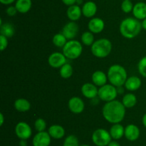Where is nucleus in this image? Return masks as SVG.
<instances>
[{
    "label": "nucleus",
    "instance_id": "nucleus-1",
    "mask_svg": "<svg viewBox=\"0 0 146 146\" xmlns=\"http://www.w3.org/2000/svg\"><path fill=\"white\" fill-rule=\"evenodd\" d=\"M102 113L106 120L113 124H116L120 123L124 119L125 107L122 102L114 100L106 103L103 107Z\"/></svg>",
    "mask_w": 146,
    "mask_h": 146
},
{
    "label": "nucleus",
    "instance_id": "nucleus-2",
    "mask_svg": "<svg viewBox=\"0 0 146 146\" xmlns=\"http://www.w3.org/2000/svg\"><path fill=\"white\" fill-rule=\"evenodd\" d=\"M142 23L138 19L128 17L123 20L120 25V32L124 37L132 39L138 35L142 29Z\"/></svg>",
    "mask_w": 146,
    "mask_h": 146
},
{
    "label": "nucleus",
    "instance_id": "nucleus-3",
    "mask_svg": "<svg viewBox=\"0 0 146 146\" xmlns=\"http://www.w3.org/2000/svg\"><path fill=\"white\" fill-rule=\"evenodd\" d=\"M108 79L110 83L115 87H121L127 80V72L123 66L113 64L108 70Z\"/></svg>",
    "mask_w": 146,
    "mask_h": 146
},
{
    "label": "nucleus",
    "instance_id": "nucleus-4",
    "mask_svg": "<svg viewBox=\"0 0 146 146\" xmlns=\"http://www.w3.org/2000/svg\"><path fill=\"white\" fill-rule=\"evenodd\" d=\"M112 50V44L108 39L102 38L94 42L91 45V52L95 57L104 58L109 55Z\"/></svg>",
    "mask_w": 146,
    "mask_h": 146
},
{
    "label": "nucleus",
    "instance_id": "nucleus-5",
    "mask_svg": "<svg viewBox=\"0 0 146 146\" xmlns=\"http://www.w3.org/2000/svg\"><path fill=\"white\" fill-rule=\"evenodd\" d=\"M83 51V47L80 42L77 40H71L67 42L63 47V54L66 58L70 60H75L81 56Z\"/></svg>",
    "mask_w": 146,
    "mask_h": 146
},
{
    "label": "nucleus",
    "instance_id": "nucleus-6",
    "mask_svg": "<svg viewBox=\"0 0 146 146\" xmlns=\"http://www.w3.org/2000/svg\"><path fill=\"white\" fill-rule=\"evenodd\" d=\"M111 139L109 132L103 128L97 129L92 135L93 143L97 146H108Z\"/></svg>",
    "mask_w": 146,
    "mask_h": 146
},
{
    "label": "nucleus",
    "instance_id": "nucleus-7",
    "mask_svg": "<svg viewBox=\"0 0 146 146\" xmlns=\"http://www.w3.org/2000/svg\"><path fill=\"white\" fill-rule=\"evenodd\" d=\"M118 94L116 87L113 84H105L100 87L98 90V96L101 100L105 102H110L114 100Z\"/></svg>",
    "mask_w": 146,
    "mask_h": 146
},
{
    "label": "nucleus",
    "instance_id": "nucleus-8",
    "mask_svg": "<svg viewBox=\"0 0 146 146\" xmlns=\"http://www.w3.org/2000/svg\"><path fill=\"white\" fill-rule=\"evenodd\" d=\"M15 133L17 137L21 140H27L30 138L32 135V130L29 125L25 122H20L17 123L15 127Z\"/></svg>",
    "mask_w": 146,
    "mask_h": 146
},
{
    "label": "nucleus",
    "instance_id": "nucleus-9",
    "mask_svg": "<svg viewBox=\"0 0 146 146\" xmlns=\"http://www.w3.org/2000/svg\"><path fill=\"white\" fill-rule=\"evenodd\" d=\"M48 62L51 67L61 68L66 63V57L63 53L54 52L48 57Z\"/></svg>",
    "mask_w": 146,
    "mask_h": 146
},
{
    "label": "nucleus",
    "instance_id": "nucleus-10",
    "mask_svg": "<svg viewBox=\"0 0 146 146\" xmlns=\"http://www.w3.org/2000/svg\"><path fill=\"white\" fill-rule=\"evenodd\" d=\"M51 137L48 133L45 131L38 132L32 140L33 146H49Z\"/></svg>",
    "mask_w": 146,
    "mask_h": 146
},
{
    "label": "nucleus",
    "instance_id": "nucleus-11",
    "mask_svg": "<svg viewBox=\"0 0 146 146\" xmlns=\"http://www.w3.org/2000/svg\"><path fill=\"white\" fill-rule=\"evenodd\" d=\"M68 106L71 112L74 114L81 113L84 110L85 104L84 101L78 97H73L69 100Z\"/></svg>",
    "mask_w": 146,
    "mask_h": 146
},
{
    "label": "nucleus",
    "instance_id": "nucleus-12",
    "mask_svg": "<svg viewBox=\"0 0 146 146\" xmlns=\"http://www.w3.org/2000/svg\"><path fill=\"white\" fill-rule=\"evenodd\" d=\"M78 31V25L75 21L68 22L62 29V34L65 36L67 40H73L76 37Z\"/></svg>",
    "mask_w": 146,
    "mask_h": 146
},
{
    "label": "nucleus",
    "instance_id": "nucleus-13",
    "mask_svg": "<svg viewBox=\"0 0 146 146\" xmlns=\"http://www.w3.org/2000/svg\"><path fill=\"white\" fill-rule=\"evenodd\" d=\"M81 92L83 95L88 99L95 98L98 95V90L96 85L92 83H85L81 87Z\"/></svg>",
    "mask_w": 146,
    "mask_h": 146
},
{
    "label": "nucleus",
    "instance_id": "nucleus-14",
    "mask_svg": "<svg viewBox=\"0 0 146 146\" xmlns=\"http://www.w3.org/2000/svg\"><path fill=\"white\" fill-rule=\"evenodd\" d=\"M104 27H105V24H104V20L98 17L91 19L88 24V29L90 30V31L95 34L101 32L104 30Z\"/></svg>",
    "mask_w": 146,
    "mask_h": 146
},
{
    "label": "nucleus",
    "instance_id": "nucleus-15",
    "mask_svg": "<svg viewBox=\"0 0 146 146\" xmlns=\"http://www.w3.org/2000/svg\"><path fill=\"white\" fill-rule=\"evenodd\" d=\"M124 136L130 141H135L138 140L140 136V130L135 125L130 124L125 127Z\"/></svg>",
    "mask_w": 146,
    "mask_h": 146
},
{
    "label": "nucleus",
    "instance_id": "nucleus-16",
    "mask_svg": "<svg viewBox=\"0 0 146 146\" xmlns=\"http://www.w3.org/2000/svg\"><path fill=\"white\" fill-rule=\"evenodd\" d=\"M66 14L68 18L71 21H77L81 18L82 14V9H81V7L77 4H74L68 7V8L67 9Z\"/></svg>",
    "mask_w": 146,
    "mask_h": 146
},
{
    "label": "nucleus",
    "instance_id": "nucleus-17",
    "mask_svg": "<svg viewBox=\"0 0 146 146\" xmlns=\"http://www.w3.org/2000/svg\"><path fill=\"white\" fill-rule=\"evenodd\" d=\"M97 12V5L92 1H88L82 7V14L87 18H91Z\"/></svg>",
    "mask_w": 146,
    "mask_h": 146
},
{
    "label": "nucleus",
    "instance_id": "nucleus-18",
    "mask_svg": "<svg viewBox=\"0 0 146 146\" xmlns=\"http://www.w3.org/2000/svg\"><path fill=\"white\" fill-rule=\"evenodd\" d=\"M133 14L135 19L143 20L146 18V4L145 2H138L135 4L133 9Z\"/></svg>",
    "mask_w": 146,
    "mask_h": 146
},
{
    "label": "nucleus",
    "instance_id": "nucleus-19",
    "mask_svg": "<svg viewBox=\"0 0 146 146\" xmlns=\"http://www.w3.org/2000/svg\"><path fill=\"white\" fill-rule=\"evenodd\" d=\"M107 80H108V76H106L104 72L98 70L93 73L92 81L95 85L98 87H102L106 84Z\"/></svg>",
    "mask_w": 146,
    "mask_h": 146
},
{
    "label": "nucleus",
    "instance_id": "nucleus-20",
    "mask_svg": "<svg viewBox=\"0 0 146 146\" xmlns=\"http://www.w3.org/2000/svg\"><path fill=\"white\" fill-rule=\"evenodd\" d=\"M141 80L136 76H132L127 79L125 83V87L129 91H135L138 90L141 86Z\"/></svg>",
    "mask_w": 146,
    "mask_h": 146
},
{
    "label": "nucleus",
    "instance_id": "nucleus-21",
    "mask_svg": "<svg viewBox=\"0 0 146 146\" xmlns=\"http://www.w3.org/2000/svg\"><path fill=\"white\" fill-rule=\"evenodd\" d=\"M48 134L54 139H61L65 135V130L59 125H53L48 128Z\"/></svg>",
    "mask_w": 146,
    "mask_h": 146
},
{
    "label": "nucleus",
    "instance_id": "nucleus-22",
    "mask_svg": "<svg viewBox=\"0 0 146 146\" xmlns=\"http://www.w3.org/2000/svg\"><path fill=\"white\" fill-rule=\"evenodd\" d=\"M111 137L114 140H119L125 134V128L120 123L113 124L109 131Z\"/></svg>",
    "mask_w": 146,
    "mask_h": 146
},
{
    "label": "nucleus",
    "instance_id": "nucleus-23",
    "mask_svg": "<svg viewBox=\"0 0 146 146\" xmlns=\"http://www.w3.org/2000/svg\"><path fill=\"white\" fill-rule=\"evenodd\" d=\"M32 1L31 0H17L15 7L18 12L21 14L27 13L31 8Z\"/></svg>",
    "mask_w": 146,
    "mask_h": 146
},
{
    "label": "nucleus",
    "instance_id": "nucleus-24",
    "mask_svg": "<svg viewBox=\"0 0 146 146\" xmlns=\"http://www.w3.org/2000/svg\"><path fill=\"white\" fill-rule=\"evenodd\" d=\"M0 26H1L0 33H1V35L7 37V38H9L14 34L15 29H14V27L12 24L7 22L4 23V24H1Z\"/></svg>",
    "mask_w": 146,
    "mask_h": 146
},
{
    "label": "nucleus",
    "instance_id": "nucleus-25",
    "mask_svg": "<svg viewBox=\"0 0 146 146\" xmlns=\"http://www.w3.org/2000/svg\"><path fill=\"white\" fill-rule=\"evenodd\" d=\"M14 107L19 112H27L31 107V104L26 99L19 98L14 102Z\"/></svg>",
    "mask_w": 146,
    "mask_h": 146
},
{
    "label": "nucleus",
    "instance_id": "nucleus-26",
    "mask_svg": "<svg viewBox=\"0 0 146 146\" xmlns=\"http://www.w3.org/2000/svg\"><path fill=\"white\" fill-rule=\"evenodd\" d=\"M122 103L125 106V107L131 108L136 104L137 98L135 94H133V93H128L123 97Z\"/></svg>",
    "mask_w": 146,
    "mask_h": 146
},
{
    "label": "nucleus",
    "instance_id": "nucleus-27",
    "mask_svg": "<svg viewBox=\"0 0 146 146\" xmlns=\"http://www.w3.org/2000/svg\"><path fill=\"white\" fill-rule=\"evenodd\" d=\"M73 70L72 66L70 64L68 63H66L65 64L62 66V67L60 68V75L62 78L64 79H68L69 77H71L73 74Z\"/></svg>",
    "mask_w": 146,
    "mask_h": 146
},
{
    "label": "nucleus",
    "instance_id": "nucleus-28",
    "mask_svg": "<svg viewBox=\"0 0 146 146\" xmlns=\"http://www.w3.org/2000/svg\"><path fill=\"white\" fill-rule=\"evenodd\" d=\"M67 39L62 33H58L55 34L53 37V43L56 47H64V45L66 44Z\"/></svg>",
    "mask_w": 146,
    "mask_h": 146
},
{
    "label": "nucleus",
    "instance_id": "nucleus-29",
    "mask_svg": "<svg viewBox=\"0 0 146 146\" xmlns=\"http://www.w3.org/2000/svg\"><path fill=\"white\" fill-rule=\"evenodd\" d=\"M81 41L86 46H91L94 43V34L91 31H85L81 35Z\"/></svg>",
    "mask_w": 146,
    "mask_h": 146
},
{
    "label": "nucleus",
    "instance_id": "nucleus-30",
    "mask_svg": "<svg viewBox=\"0 0 146 146\" xmlns=\"http://www.w3.org/2000/svg\"><path fill=\"white\" fill-rule=\"evenodd\" d=\"M63 146H79L78 137L74 135H70L66 137Z\"/></svg>",
    "mask_w": 146,
    "mask_h": 146
},
{
    "label": "nucleus",
    "instance_id": "nucleus-31",
    "mask_svg": "<svg viewBox=\"0 0 146 146\" xmlns=\"http://www.w3.org/2000/svg\"><path fill=\"white\" fill-rule=\"evenodd\" d=\"M133 4L131 2V0L123 1L122 4H121V9L124 13H130L131 11H133Z\"/></svg>",
    "mask_w": 146,
    "mask_h": 146
},
{
    "label": "nucleus",
    "instance_id": "nucleus-32",
    "mask_svg": "<svg viewBox=\"0 0 146 146\" xmlns=\"http://www.w3.org/2000/svg\"><path fill=\"white\" fill-rule=\"evenodd\" d=\"M36 130L38 132H43L45 130L46 127V123L45 120L42 118H38L34 123Z\"/></svg>",
    "mask_w": 146,
    "mask_h": 146
},
{
    "label": "nucleus",
    "instance_id": "nucleus-33",
    "mask_svg": "<svg viewBox=\"0 0 146 146\" xmlns=\"http://www.w3.org/2000/svg\"><path fill=\"white\" fill-rule=\"evenodd\" d=\"M138 71H139L140 74L143 76V77L146 78V56L143 57L140 62H138Z\"/></svg>",
    "mask_w": 146,
    "mask_h": 146
},
{
    "label": "nucleus",
    "instance_id": "nucleus-34",
    "mask_svg": "<svg viewBox=\"0 0 146 146\" xmlns=\"http://www.w3.org/2000/svg\"><path fill=\"white\" fill-rule=\"evenodd\" d=\"M8 46V40L7 37L3 35H0V49L1 51H4Z\"/></svg>",
    "mask_w": 146,
    "mask_h": 146
},
{
    "label": "nucleus",
    "instance_id": "nucleus-35",
    "mask_svg": "<svg viewBox=\"0 0 146 146\" xmlns=\"http://www.w3.org/2000/svg\"><path fill=\"white\" fill-rule=\"evenodd\" d=\"M17 8H16L15 6H10V7H9L7 9V10H6V12H7V14H8L9 17H14V16L16 15V14L17 13Z\"/></svg>",
    "mask_w": 146,
    "mask_h": 146
},
{
    "label": "nucleus",
    "instance_id": "nucleus-36",
    "mask_svg": "<svg viewBox=\"0 0 146 146\" xmlns=\"http://www.w3.org/2000/svg\"><path fill=\"white\" fill-rule=\"evenodd\" d=\"M61 1L64 4L68 6V7L76 4V0H61Z\"/></svg>",
    "mask_w": 146,
    "mask_h": 146
},
{
    "label": "nucleus",
    "instance_id": "nucleus-37",
    "mask_svg": "<svg viewBox=\"0 0 146 146\" xmlns=\"http://www.w3.org/2000/svg\"><path fill=\"white\" fill-rule=\"evenodd\" d=\"M16 0H0V2L2 4H5V5H8V4H11Z\"/></svg>",
    "mask_w": 146,
    "mask_h": 146
},
{
    "label": "nucleus",
    "instance_id": "nucleus-38",
    "mask_svg": "<svg viewBox=\"0 0 146 146\" xmlns=\"http://www.w3.org/2000/svg\"><path fill=\"white\" fill-rule=\"evenodd\" d=\"M108 146H121V145H120L118 142L115 141V140H113V141L111 140V141L110 142L109 144L108 145Z\"/></svg>",
    "mask_w": 146,
    "mask_h": 146
},
{
    "label": "nucleus",
    "instance_id": "nucleus-39",
    "mask_svg": "<svg viewBox=\"0 0 146 146\" xmlns=\"http://www.w3.org/2000/svg\"><path fill=\"white\" fill-rule=\"evenodd\" d=\"M20 146H27V140H21L19 142Z\"/></svg>",
    "mask_w": 146,
    "mask_h": 146
},
{
    "label": "nucleus",
    "instance_id": "nucleus-40",
    "mask_svg": "<svg viewBox=\"0 0 146 146\" xmlns=\"http://www.w3.org/2000/svg\"><path fill=\"white\" fill-rule=\"evenodd\" d=\"M4 115H3L2 113H0V125H2L4 124Z\"/></svg>",
    "mask_w": 146,
    "mask_h": 146
},
{
    "label": "nucleus",
    "instance_id": "nucleus-41",
    "mask_svg": "<svg viewBox=\"0 0 146 146\" xmlns=\"http://www.w3.org/2000/svg\"><path fill=\"white\" fill-rule=\"evenodd\" d=\"M142 121H143V125L146 127V113L144 115L143 117Z\"/></svg>",
    "mask_w": 146,
    "mask_h": 146
},
{
    "label": "nucleus",
    "instance_id": "nucleus-42",
    "mask_svg": "<svg viewBox=\"0 0 146 146\" xmlns=\"http://www.w3.org/2000/svg\"><path fill=\"white\" fill-rule=\"evenodd\" d=\"M142 27L144 29L146 30V18L145 19L143 20L142 21Z\"/></svg>",
    "mask_w": 146,
    "mask_h": 146
},
{
    "label": "nucleus",
    "instance_id": "nucleus-43",
    "mask_svg": "<svg viewBox=\"0 0 146 146\" xmlns=\"http://www.w3.org/2000/svg\"><path fill=\"white\" fill-rule=\"evenodd\" d=\"M83 4V0H76V4L79 6L80 4Z\"/></svg>",
    "mask_w": 146,
    "mask_h": 146
},
{
    "label": "nucleus",
    "instance_id": "nucleus-44",
    "mask_svg": "<svg viewBox=\"0 0 146 146\" xmlns=\"http://www.w3.org/2000/svg\"><path fill=\"white\" fill-rule=\"evenodd\" d=\"M79 146H90V145H86V144H84V145H79Z\"/></svg>",
    "mask_w": 146,
    "mask_h": 146
},
{
    "label": "nucleus",
    "instance_id": "nucleus-45",
    "mask_svg": "<svg viewBox=\"0 0 146 146\" xmlns=\"http://www.w3.org/2000/svg\"><path fill=\"white\" fill-rule=\"evenodd\" d=\"M123 1H125V0H123Z\"/></svg>",
    "mask_w": 146,
    "mask_h": 146
},
{
    "label": "nucleus",
    "instance_id": "nucleus-46",
    "mask_svg": "<svg viewBox=\"0 0 146 146\" xmlns=\"http://www.w3.org/2000/svg\"><path fill=\"white\" fill-rule=\"evenodd\" d=\"M142 1H143V0H142Z\"/></svg>",
    "mask_w": 146,
    "mask_h": 146
}]
</instances>
